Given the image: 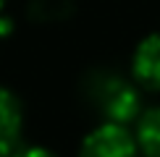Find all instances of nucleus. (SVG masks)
I'll return each mask as SVG.
<instances>
[{"label": "nucleus", "mask_w": 160, "mask_h": 157, "mask_svg": "<svg viewBox=\"0 0 160 157\" xmlns=\"http://www.w3.org/2000/svg\"><path fill=\"white\" fill-rule=\"evenodd\" d=\"M134 84L147 92H160V31L147 34L137 45L131 58Z\"/></svg>", "instance_id": "nucleus-3"}, {"label": "nucleus", "mask_w": 160, "mask_h": 157, "mask_svg": "<svg viewBox=\"0 0 160 157\" xmlns=\"http://www.w3.org/2000/svg\"><path fill=\"white\" fill-rule=\"evenodd\" d=\"M137 149L144 157H160V105L142 110L134 128Z\"/></svg>", "instance_id": "nucleus-5"}, {"label": "nucleus", "mask_w": 160, "mask_h": 157, "mask_svg": "<svg viewBox=\"0 0 160 157\" xmlns=\"http://www.w3.org/2000/svg\"><path fill=\"white\" fill-rule=\"evenodd\" d=\"M13 157H58V155L52 152V149H45V147H24Z\"/></svg>", "instance_id": "nucleus-7"}, {"label": "nucleus", "mask_w": 160, "mask_h": 157, "mask_svg": "<svg viewBox=\"0 0 160 157\" xmlns=\"http://www.w3.org/2000/svg\"><path fill=\"white\" fill-rule=\"evenodd\" d=\"M3 5H5V0H0V8H3Z\"/></svg>", "instance_id": "nucleus-8"}, {"label": "nucleus", "mask_w": 160, "mask_h": 157, "mask_svg": "<svg viewBox=\"0 0 160 157\" xmlns=\"http://www.w3.org/2000/svg\"><path fill=\"white\" fill-rule=\"evenodd\" d=\"M24 128V110L11 89L0 87V157L11 155L18 147Z\"/></svg>", "instance_id": "nucleus-4"}, {"label": "nucleus", "mask_w": 160, "mask_h": 157, "mask_svg": "<svg viewBox=\"0 0 160 157\" xmlns=\"http://www.w3.org/2000/svg\"><path fill=\"white\" fill-rule=\"evenodd\" d=\"M137 139L134 131L123 123H108L102 121L97 128H92L84 136L79 157H137Z\"/></svg>", "instance_id": "nucleus-2"}, {"label": "nucleus", "mask_w": 160, "mask_h": 157, "mask_svg": "<svg viewBox=\"0 0 160 157\" xmlns=\"http://www.w3.org/2000/svg\"><path fill=\"white\" fill-rule=\"evenodd\" d=\"M71 5L66 0H37L32 5L34 16H42V18H52V16H66Z\"/></svg>", "instance_id": "nucleus-6"}, {"label": "nucleus", "mask_w": 160, "mask_h": 157, "mask_svg": "<svg viewBox=\"0 0 160 157\" xmlns=\"http://www.w3.org/2000/svg\"><path fill=\"white\" fill-rule=\"evenodd\" d=\"M87 97L89 105L108 123H129L142 113V97L134 78H126L118 71H95L87 78Z\"/></svg>", "instance_id": "nucleus-1"}]
</instances>
